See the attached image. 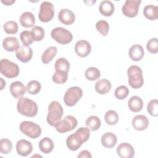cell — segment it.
I'll list each match as a JSON object with an SVG mask.
<instances>
[{
    "label": "cell",
    "mask_w": 158,
    "mask_h": 158,
    "mask_svg": "<svg viewBox=\"0 0 158 158\" xmlns=\"http://www.w3.org/2000/svg\"><path fill=\"white\" fill-rule=\"evenodd\" d=\"M90 136V130L87 127H80L75 133L69 135L66 139L67 148L73 151L78 150L83 143L87 141Z\"/></svg>",
    "instance_id": "6da1fadb"
},
{
    "label": "cell",
    "mask_w": 158,
    "mask_h": 158,
    "mask_svg": "<svg viewBox=\"0 0 158 158\" xmlns=\"http://www.w3.org/2000/svg\"><path fill=\"white\" fill-rule=\"evenodd\" d=\"M17 111L22 115L33 117L38 113V106L33 100L28 98L21 97L19 99L17 104Z\"/></svg>",
    "instance_id": "7a4b0ae2"
},
{
    "label": "cell",
    "mask_w": 158,
    "mask_h": 158,
    "mask_svg": "<svg viewBox=\"0 0 158 158\" xmlns=\"http://www.w3.org/2000/svg\"><path fill=\"white\" fill-rule=\"evenodd\" d=\"M63 108L60 104L56 101H52L48 106V114L47 115V122L52 127L61 120L63 115Z\"/></svg>",
    "instance_id": "3957f363"
},
{
    "label": "cell",
    "mask_w": 158,
    "mask_h": 158,
    "mask_svg": "<svg viewBox=\"0 0 158 158\" xmlns=\"http://www.w3.org/2000/svg\"><path fill=\"white\" fill-rule=\"evenodd\" d=\"M127 75L128 77V83L131 88L138 89L143 85V72L139 66L135 65L130 66L127 70Z\"/></svg>",
    "instance_id": "277c9868"
},
{
    "label": "cell",
    "mask_w": 158,
    "mask_h": 158,
    "mask_svg": "<svg viewBox=\"0 0 158 158\" xmlns=\"http://www.w3.org/2000/svg\"><path fill=\"white\" fill-rule=\"evenodd\" d=\"M0 72L7 78H12L19 75L20 69L15 63L7 59H2L0 61Z\"/></svg>",
    "instance_id": "5b68a950"
},
{
    "label": "cell",
    "mask_w": 158,
    "mask_h": 158,
    "mask_svg": "<svg viewBox=\"0 0 158 158\" xmlns=\"http://www.w3.org/2000/svg\"><path fill=\"white\" fill-rule=\"evenodd\" d=\"M20 130L32 139L38 138L41 134V128L38 124L31 121H23L19 125Z\"/></svg>",
    "instance_id": "8992f818"
},
{
    "label": "cell",
    "mask_w": 158,
    "mask_h": 158,
    "mask_svg": "<svg viewBox=\"0 0 158 158\" xmlns=\"http://www.w3.org/2000/svg\"><path fill=\"white\" fill-rule=\"evenodd\" d=\"M83 96V91L78 86H72L67 89L64 96V103L69 107L75 106Z\"/></svg>",
    "instance_id": "52a82bcc"
},
{
    "label": "cell",
    "mask_w": 158,
    "mask_h": 158,
    "mask_svg": "<svg viewBox=\"0 0 158 158\" xmlns=\"http://www.w3.org/2000/svg\"><path fill=\"white\" fill-rule=\"evenodd\" d=\"M51 37L58 43L66 44L70 43L73 39V35L70 31L62 27H56L52 30Z\"/></svg>",
    "instance_id": "ba28073f"
},
{
    "label": "cell",
    "mask_w": 158,
    "mask_h": 158,
    "mask_svg": "<svg viewBox=\"0 0 158 158\" xmlns=\"http://www.w3.org/2000/svg\"><path fill=\"white\" fill-rule=\"evenodd\" d=\"M78 125L77 118L72 115H66L56 125V130L60 133H64L73 130Z\"/></svg>",
    "instance_id": "9c48e42d"
},
{
    "label": "cell",
    "mask_w": 158,
    "mask_h": 158,
    "mask_svg": "<svg viewBox=\"0 0 158 158\" xmlns=\"http://www.w3.org/2000/svg\"><path fill=\"white\" fill-rule=\"evenodd\" d=\"M54 15V7L53 4L48 1H44L41 4L38 14L39 20L42 22L51 21Z\"/></svg>",
    "instance_id": "30bf717a"
},
{
    "label": "cell",
    "mask_w": 158,
    "mask_h": 158,
    "mask_svg": "<svg viewBox=\"0 0 158 158\" xmlns=\"http://www.w3.org/2000/svg\"><path fill=\"white\" fill-rule=\"evenodd\" d=\"M141 2V1L140 0H127L122 6V13L130 18L136 17L138 13Z\"/></svg>",
    "instance_id": "8fae6325"
},
{
    "label": "cell",
    "mask_w": 158,
    "mask_h": 158,
    "mask_svg": "<svg viewBox=\"0 0 158 158\" xmlns=\"http://www.w3.org/2000/svg\"><path fill=\"white\" fill-rule=\"evenodd\" d=\"M91 51V46L90 43L84 40L78 41L75 45V53L80 57H85L88 56Z\"/></svg>",
    "instance_id": "7c38bea8"
},
{
    "label": "cell",
    "mask_w": 158,
    "mask_h": 158,
    "mask_svg": "<svg viewBox=\"0 0 158 158\" xmlns=\"http://www.w3.org/2000/svg\"><path fill=\"white\" fill-rule=\"evenodd\" d=\"M15 56L18 60L23 63L29 62L33 57V50L29 46H20L15 51Z\"/></svg>",
    "instance_id": "4fadbf2b"
},
{
    "label": "cell",
    "mask_w": 158,
    "mask_h": 158,
    "mask_svg": "<svg viewBox=\"0 0 158 158\" xmlns=\"http://www.w3.org/2000/svg\"><path fill=\"white\" fill-rule=\"evenodd\" d=\"M16 151L19 155L26 157L33 151L32 144L26 139H20L16 144Z\"/></svg>",
    "instance_id": "5bb4252c"
},
{
    "label": "cell",
    "mask_w": 158,
    "mask_h": 158,
    "mask_svg": "<svg viewBox=\"0 0 158 158\" xmlns=\"http://www.w3.org/2000/svg\"><path fill=\"white\" fill-rule=\"evenodd\" d=\"M117 154L122 158H131L135 156V150L130 144L122 143L117 147Z\"/></svg>",
    "instance_id": "9a60e30c"
},
{
    "label": "cell",
    "mask_w": 158,
    "mask_h": 158,
    "mask_svg": "<svg viewBox=\"0 0 158 158\" xmlns=\"http://www.w3.org/2000/svg\"><path fill=\"white\" fill-rule=\"evenodd\" d=\"M58 19L59 21L66 25H72L75 20L74 13L69 9H62L58 14Z\"/></svg>",
    "instance_id": "2e32d148"
},
{
    "label": "cell",
    "mask_w": 158,
    "mask_h": 158,
    "mask_svg": "<svg viewBox=\"0 0 158 158\" xmlns=\"http://www.w3.org/2000/svg\"><path fill=\"white\" fill-rule=\"evenodd\" d=\"M11 94L15 98H20L22 97L27 91V88L20 81L12 82L9 87Z\"/></svg>",
    "instance_id": "e0dca14e"
},
{
    "label": "cell",
    "mask_w": 158,
    "mask_h": 158,
    "mask_svg": "<svg viewBox=\"0 0 158 158\" xmlns=\"http://www.w3.org/2000/svg\"><path fill=\"white\" fill-rule=\"evenodd\" d=\"M131 123L135 130L142 131L146 130L148 127L149 120L145 115H138L132 119Z\"/></svg>",
    "instance_id": "ac0fdd59"
},
{
    "label": "cell",
    "mask_w": 158,
    "mask_h": 158,
    "mask_svg": "<svg viewBox=\"0 0 158 158\" xmlns=\"http://www.w3.org/2000/svg\"><path fill=\"white\" fill-rule=\"evenodd\" d=\"M117 136L112 132H106L101 137V141L102 145L106 148H112L117 144Z\"/></svg>",
    "instance_id": "d6986e66"
},
{
    "label": "cell",
    "mask_w": 158,
    "mask_h": 158,
    "mask_svg": "<svg viewBox=\"0 0 158 158\" xmlns=\"http://www.w3.org/2000/svg\"><path fill=\"white\" fill-rule=\"evenodd\" d=\"M3 48L8 52H13L19 48L18 39L14 36H9L4 39L2 41Z\"/></svg>",
    "instance_id": "ffe728a7"
},
{
    "label": "cell",
    "mask_w": 158,
    "mask_h": 158,
    "mask_svg": "<svg viewBox=\"0 0 158 158\" xmlns=\"http://www.w3.org/2000/svg\"><path fill=\"white\" fill-rule=\"evenodd\" d=\"M144 55L143 48L138 44H133L129 49V57L134 61H139Z\"/></svg>",
    "instance_id": "44dd1931"
},
{
    "label": "cell",
    "mask_w": 158,
    "mask_h": 158,
    "mask_svg": "<svg viewBox=\"0 0 158 158\" xmlns=\"http://www.w3.org/2000/svg\"><path fill=\"white\" fill-rule=\"evenodd\" d=\"M20 25L25 28H30L35 24V17L30 12H25L20 17Z\"/></svg>",
    "instance_id": "7402d4cb"
},
{
    "label": "cell",
    "mask_w": 158,
    "mask_h": 158,
    "mask_svg": "<svg viewBox=\"0 0 158 158\" xmlns=\"http://www.w3.org/2000/svg\"><path fill=\"white\" fill-rule=\"evenodd\" d=\"M94 88L96 91L99 94H105L110 90L111 83L107 79H100L96 83Z\"/></svg>",
    "instance_id": "603a6c76"
},
{
    "label": "cell",
    "mask_w": 158,
    "mask_h": 158,
    "mask_svg": "<svg viewBox=\"0 0 158 158\" xmlns=\"http://www.w3.org/2000/svg\"><path fill=\"white\" fill-rule=\"evenodd\" d=\"M128 106L131 111L138 112L141 111L143 107V101L140 97L133 96L128 100Z\"/></svg>",
    "instance_id": "cb8c5ba5"
},
{
    "label": "cell",
    "mask_w": 158,
    "mask_h": 158,
    "mask_svg": "<svg viewBox=\"0 0 158 158\" xmlns=\"http://www.w3.org/2000/svg\"><path fill=\"white\" fill-rule=\"evenodd\" d=\"M99 10L106 17L111 16L114 12V5L110 1H102L99 4Z\"/></svg>",
    "instance_id": "d4e9b609"
},
{
    "label": "cell",
    "mask_w": 158,
    "mask_h": 158,
    "mask_svg": "<svg viewBox=\"0 0 158 158\" xmlns=\"http://www.w3.org/2000/svg\"><path fill=\"white\" fill-rule=\"evenodd\" d=\"M143 14L148 20H156L158 18V7L152 4L146 6L143 9Z\"/></svg>",
    "instance_id": "484cf974"
},
{
    "label": "cell",
    "mask_w": 158,
    "mask_h": 158,
    "mask_svg": "<svg viewBox=\"0 0 158 158\" xmlns=\"http://www.w3.org/2000/svg\"><path fill=\"white\" fill-rule=\"evenodd\" d=\"M38 146L41 152L44 154H49L53 150L54 143L51 138L44 137L39 142Z\"/></svg>",
    "instance_id": "4316f807"
},
{
    "label": "cell",
    "mask_w": 158,
    "mask_h": 158,
    "mask_svg": "<svg viewBox=\"0 0 158 158\" xmlns=\"http://www.w3.org/2000/svg\"><path fill=\"white\" fill-rule=\"evenodd\" d=\"M57 49L56 46L48 47L43 53L41 56L42 62L44 64H48L56 56Z\"/></svg>",
    "instance_id": "83f0119b"
},
{
    "label": "cell",
    "mask_w": 158,
    "mask_h": 158,
    "mask_svg": "<svg viewBox=\"0 0 158 158\" xmlns=\"http://www.w3.org/2000/svg\"><path fill=\"white\" fill-rule=\"evenodd\" d=\"M85 125L91 131H96L98 130L101 125V122L98 117L95 115H91L87 118Z\"/></svg>",
    "instance_id": "f1b7e54d"
},
{
    "label": "cell",
    "mask_w": 158,
    "mask_h": 158,
    "mask_svg": "<svg viewBox=\"0 0 158 158\" xmlns=\"http://www.w3.org/2000/svg\"><path fill=\"white\" fill-rule=\"evenodd\" d=\"M54 67L56 71H62L68 73L70 70V63L65 58H59L55 62Z\"/></svg>",
    "instance_id": "f546056e"
},
{
    "label": "cell",
    "mask_w": 158,
    "mask_h": 158,
    "mask_svg": "<svg viewBox=\"0 0 158 158\" xmlns=\"http://www.w3.org/2000/svg\"><path fill=\"white\" fill-rule=\"evenodd\" d=\"M119 117L118 114L114 110H109L104 115V120L109 125H115L117 123Z\"/></svg>",
    "instance_id": "4dcf8cb0"
},
{
    "label": "cell",
    "mask_w": 158,
    "mask_h": 158,
    "mask_svg": "<svg viewBox=\"0 0 158 158\" xmlns=\"http://www.w3.org/2000/svg\"><path fill=\"white\" fill-rule=\"evenodd\" d=\"M30 33H31V35L33 40L35 41H41L44 37V35H45L44 29L40 26L33 27Z\"/></svg>",
    "instance_id": "1f68e13d"
},
{
    "label": "cell",
    "mask_w": 158,
    "mask_h": 158,
    "mask_svg": "<svg viewBox=\"0 0 158 158\" xmlns=\"http://www.w3.org/2000/svg\"><path fill=\"white\" fill-rule=\"evenodd\" d=\"M85 75L88 80L94 81L99 78L101 76V72L97 68L94 67H90L86 70L85 72Z\"/></svg>",
    "instance_id": "d6a6232c"
},
{
    "label": "cell",
    "mask_w": 158,
    "mask_h": 158,
    "mask_svg": "<svg viewBox=\"0 0 158 158\" xmlns=\"http://www.w3.org/2000/svg\"><path fill=\"white\" fill-rule=\"evenodd\" d=\"M27 92L32 95L37 94L41 90V85L37 80H31L28 83L27 85Z\"/></svg>",
    "instance_id": "836d02e7"
},
{
    "label": "cell",
    "mask_w": 158,
    "mask_h": 158,
    "mask_svg": "<svg viewBox=\"0 0 158 158\" xmlns=\"http://www.w3.org/2000/svg\"><path fill=\"white\" fill-rule=\"evenodd\" d=\"M12 149V143L10 140L3 138L0 140V152L2 154H8Z\"/></svg>",
    "instance_id": "e575fe53"
},
{
    "label": "cell",
    "mask_w": 158,
    "mask_h": 158,
    "mask_svg": "<svg viewBox=\"0 0 158 158\" xmlns=\"http://www.w3.org/2000/svg\"><path fill=\"white\" fill-rule=\"evenodd\" d=\"M68 79V73L62 71H56L53 74L52 80L57 84H63Z\"/></svg>",
    "instance_id": "d590c367"
},
{
    "label": "cell",
    "mask_w": 158,
    "mask_h": 158,
    "mask_svg": "<svg viewBox=\"0 0 158 158\" xmlns=\"http://www.w3.org/2000/svg\"><path fill=\"white\" fill-rule=\"evenodd\" d=\"M4 31L7 34H15L18 31L19 26L17 23L13 20L6 22L3 25Z\"/></svg>",
    "instance_id": "8d00e7d4"
},
{
    "label": "cell",
    "mask_w": 158,
    "mask_h": 158,
    "mask_svg": "<svg viewBox=\"0 0 158 158\" xmlns=\"http://www.w3.org/2000/svg\"><path fill=\"white\" fill-rule=\"evenodd\" d=\"M96 28L102 36H106L109 31V25L106 20H101L96 23Z\"/></svg>",
    "instance_id": "74e56055"
},
{
    "label": "cell",
    "mask_w": 158,
    "mask_h": 158,
    "mask_svg": "<svg viewBox=\"0 0 158 158\" xmlns=\"http://www.w3.org/2000/svg\"><path fill=\"white\" fill-rule=\"evenodd\" d=\"M129 94L128 88L125 85H121L118 86L114 92V95L115 98L118 99L122 100L125 99Z\"/></svg>",
    "instance_id": "f35d334b"
},
{
    "label": "cell",
    "mask_w": 158,
    "mask_h": 158,
    "mask_svg": "<svg viewBox=\"0 0 158 158\" xmlns=\"http://www.w3.org/2000/svg\"><path fill=\"white\" fill-rule=\"evenodd\" d=\"M148 113L154 117L158 115V101L157 99L151 100L147 105Z\"/></svg>",
    "instance_id": "ab89813d"
},
{
    "label": "cell",
    "mask_w": 158,
    "mask_h": 158,
    "mask_svg": "<svg viewBox=\"0 0 158 158\" xmlns=\"http://www.w3.org/2000/svg\"><path fill=\"white\" fill-rule=\"evenodd\" d=\"M20 39L22 44H23V46H29L33 42L30 31L27 30L23 31L20 33Z\"/></svg>",
    "instance_id": "60d3db41"
},
{
    "label": "cell",
    "mask_w": 158,
    "mask_h": 158,
    "mask_svg": "<svg viewBox=\"0 0 158 158\" xmlns=\"http://www.w3.org/2000/svg\"><path fill=\"white\" fill-rule=\"evenodd\" d=\"M148 51L151 54H156L158 52V40L156 38L150 39L146 44Z\"/></svg>",
    "instance_id": "b9f144b4"
},
{
    "label": "cell",
    "mask_w": 158,
    "mask_h": 158,
    "mask_svg": "<svg viewBox=\"0 0 158 158\" xmlns=\"http://www.w3.org/2000/svg\"><path fill=\"white\" fill-rule=\"evenodd\" d=\"M78 158H85V157H86V158H91L92 157V156L91 154V153L87 151V150H84V151H81L79 154L77 156Z\"/></svg>",
    "instance_id": "7bdbcfd3"
},
{
    "label": "cell",
    "mask_w": 158,
    "mask_h": 158,
    "mask_svg": "<svg viewBox=\"0 0 158 158\" xmlns=\"http://www.w3.org/2000/svg\"><path fill=\"white\" fill-rule=\"evenodd\" d=\"M1 2L3 3L4 4L6 5V6H10V5H12L13 3L15 2V1H14V0H5V1L2 0V1H1Z\"/></svg>",
    "instance_id": "ee69618b"
},
{
    "label": "cell",
    "mask_w": 158,
    "mask_h": 158,
    "mask_svg": "<svg viewBox=\"0 0 158 158\" xmlns=\"http://www.w3.org/2000/svg\"><path fill=\"white\" fill-rule=\"evenodd\" d=\"M0 81H1V90H2L4 87L6 86V81L3 80L2 78H0Z\"/></svg>",
    "instance_id": "f6af8a7d"
}]
</instances>
